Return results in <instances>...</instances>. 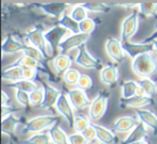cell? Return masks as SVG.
Returning a JSON list of instances; mask_svg holds the SVG:
<instances>
[{"mask_svg":"<svg viewBox=\"0 0 157 144\" xmlns=\"http://www.w3.org/2000/svg\"><path fill=\"white\" fill-rule=\"evenodd\" d=\"M131 69L142 79H150L157 71V53H147L132 59Z\"/></svg>","mask_w":157,"mask_h":144,"instance_id":"1","label":"cell"},{"mask_svg":"<svg viewBox=\"0 0 157 144\" xmlns=\"http://www.w3.org/2000/svg\"><path fill=\"white\" fill-rule=\"evenodd\" d=\"M25 38H26V40L29 42V45L36 47L44 55L46 60L52 59L53 57H54L55 50L48 43L45 37H44L43 30H42L40 27L33 28V30L28 31V32L25 35Z\"/></svg>","mask_w":157,"mask_h":144,"instance_id":"2","label":"cell"},{"mask_svg":"<svg viewBox=\"0 0 157 144\" xmlns=\"http://www.w3.org/2000/svg\"><path fill=\"white\" fill-rule=\"evenodd\" d=\"M59 118L55 115H41L33 117L29 119L25 124L24 128L22 130V133H40L43 132L44 130L48 129L50 130L54 125L58 124Z\"/></svg>","mask_w":157,"mask_h":144,"instance_id":"3","label":"cell"},{"mask_svg":"<svg viewBox=\"0 0 157 144\" xmlns=\"http://www.w3.org/2000/svg\"><path fill=\"white\" fill-rule=\"evenodd\" d=\"M109 97V93L105 90L98 92L97 96L95 97V99L92 101L90 108H88V117H90V122L96 123L103 117L108 108Z\"/></svg>","mask_w":157,"mask_h":144,"instance_id":"4","label":"cell"},{"mask_svg":"<svg viewBox=\"0 0 157 144\" xmlns=\"http://www.w3.org/2000/svg\"><path fill=\"white\" fill-rule=\"evenodd\" d=\"M75 63L78 66L85 69H95V70H102L103 66L101 63V60L97 57H94L88 52L86 44L80 46L78 48V54L74 59Z\"/></svg>","mask_w":157,"mask_h":144,"instance_id":"5","label":"cell"},{"mask_svg":"<svg viewBox=\"0 0 157 144\" xmlns=\"http://www.w3.org/2000/svg\"><path fill=\"white\" fill-rule=\"evenodd\" d=\"M139 22H140V15L138 10H135L130 15L124 18L122 23V30H121V42L130 41V39L136 35L139 28Z\"/></svg>","mask_w":157,"mask_h":144,"instance_id":"6","label":"cell"},{"mask_svg":"<svg viewBox=\"0 0 157 144\" xmlns=\"http://www.w3.org/2000/svg\"><path fill=\"white\" fill-rule=\"evenodd\" d=\"M55 108H56L57 112H58L59 114H61L63 117L68 122L69 128L73 129L74 119H75L74 109H73V107H72L71 103H70L69 98H68V95L66 94V93L61 92V95H60V97H59Z\"/></svg>","mask_w":157,"mask_h":144,"instance_id":"7","label":"cell"},{"mask_svg":"<svg viewBox=\"0 0 157 144\" xmlns=\"http://www.w3.org/2000/svg\"><path fill=\"white\" fill-rule=\"evenodd\" d=\"M90 36L85 35V33H76V35H69L65 40L59 43L58 50L60 54H66L68 51L72 50V48H78L80 46L86 44V42L90 40Z\"/></svg>","mask_w":157,"mask_h":144,"instance_id":"8","label":"cell"},{"mask_svg":"<svg viewBox=\"0 0 157 144\" xmlns=\"http://www.w3.org/2000/svg\"><path fill=\"white\" fill-rule=\"evenodd\" d=\"M122 44H123V48H124L125 53L128 54V56L131 57L132 59L137 58L138 56H141V55H143V54L156 52L153 43H145V42L135 43V42L128 41Z\"/></svg>","mask_w":157,"mask_h":144,"instance_id":"9","label":"cell"},{"mask_svg":"<svg viewBox=\"0 0 157 144\" xmlns=\"http://www.w3.org/2000/svg\"><path fill=\"white\" fill-rule=\"evenodd\" d=\"M70 103L72 104L74 110H83L85 108H90L92 101L87 97L86 93L80 88H72L67 93Z\"/></svg>","mask_w":157,"mask_h":144,"instance_id":"10","label":"cell"},{"mask_svg":"<svg viewBox=\"0 0 157 144\" xmlns=\"http://www.w3.org/2000/svg\"><path fill=\"white\" fill-rule=\"evenodd\" d=\"M105 48L109 57L115 63H122L125 58V51L123 44L115 38H109L105 41Z\"/></svg>","mask_w":157,"mask_h":144,"instance_id":"11","label":"cell"},{"mask_svg":"<svg viewBox=\"0 0 157 144\" xmlns=\"http://www.w3.org/2000/svg\"><path fill=\"white\" fill-rule=\"evenodd\" d=\"M42 87L44 89V100L41 108L44 110H50L56 105L57 101L61 95V92L55 88L54 86H51L50 84L45 83V82H42Z\"/></svg>","mask_w":157,"mask_h":144,"instance_id":"12","label":"cell"},{"mask_svg":"<svg viewBox=\"0 0 157 144\" xmlns=\"http://www.w3.org/2000/svg\"><path fill=\"white\" fill-rule=\"evenodd\" d=\"M120 103L122 108H135V109L139 110L152 105L153 103H155V99L151 96L144 95V96H135L129 99L121 98Z\"/></svg>","mask_w":157,"mask_h":144,"instance_id":"13","label":"cell"},{"mask_svg":"<svg viewBox=\"0 0 157 144\" xmlns=\"http://www.w3.org/2000/svg\"><path fill=\"white\" fill-rule=\"evenodd\" d=\"M68 33H69V31L57 25V26L53 27L52 29L48 30L46 32H44V37H45L48 43L54 50H56V48H58L59 43L68 37Z\"/></svg>","mask_w":157,"mask_h":144,"instance_id":"14","label":"cell"},{"mask_svg":"<svg viewBox=\"0 0 157 144\" xmlns=\"http://www.w3.org/2000/svg\"><path fill=\"white\" fill-rule=\"evenodd\" d=\"M140 122L133 116H122L117 118L113 124V131L117 133L131 132Z\"/></svg>","mask_w":157,"mask_h":144,"instance_id":"15","label":"cell"},{"mask_svg":"<svg viewBox=\"0 0 157 144\" xmlns=\"http://www.w3.org/2000/svg\"><path fill=\"white\" fill-rule=\"evenodd\" d=\"M118 78L120 74H118V68L116 66L112 63H107L103 66L102 70L100 71V79L102 83L112 86L118 81Z\"/></svg>","mask_w":157,"mask_h":144,"instance_id":"16","label":"cell"},{"mask_svg":"<svg viewBox=\"0 0 157 144\" xmlns=\"http://www.w3.org/2000/svg\"><path fill=\"white\" fill-rule=\"evenodd\" d=\"M136 113L140 123H142L146 128L152 129L153 132L157 135V116L152 111L146 109H139L136 111Z\"/></svg>","mask_w":157,"mask_h":144,"instance_id":"17","label":"cell"},{"mask_svg":"<svg viewBox=\"0 0 157 144\" xmlns=\"http://www.w3.org/2000/svg\"><path fill=\"white\" fill-rule=\"evenodd\" d=\"M94 128L96 130L97 135V140L98 142H100L101 144H116L118 141L117 137L115 135L114 131L108 129L107 127L100 126V125L93 124Z\"/></svg>","mask_w":157,"mask_h":144,"instance_id":"18","label":"cell"},{"mask_svg":"<svg viewBox=\"0 0 157 144\" xmlns=\"http://www.w3.org/2000/svg\"><path fill=\"white\" fill-rule=\"evenodd\" d=\"M27 44L22 43L18 40L14 39L13 36H8L2 42L1 50L3 54H15L17 52H24Z\"/></svg>","mask_w":157,"mask_h":144,"instance_id":"19","label":"cell"},{"mask_svg":"<svg viewBox=\"0 0 157 144\" xmlns=\"http://www.w3.org/2000/svg\"><path fill=\"white\" fill-rule=\"evenodd\" d=\"M39 7L44 13L48 14L53 17H59L63 15V12L70 7L67 3H43V5H36Z\"/></svg>","mask_w":157,"mask_h":144,"instance_id":"20","label":"cell"},{"mask_svg":"<svg viewBox=\"0 0 157 144\" xmlns=\"http://www.w3.org/2000/svg\"><path fill=\"white\" fill-rule=\"evenodd\" d=\"M72 65V59L69 55L60 54L59 53L54 59H53V67L56 71L57 75L65 74L66 72L70 69Z\"/></svg>","mask_w":157,"mask_h":144,"instance_id":"21","label":"cell"},{"mask_svg":"<svg viewBox=\"0 0 157 144\" xmlns=\"http://www.w3.org/2000/svg\"><path fill=\"white\" fill-rule=\"evenodd\" d=\"M144 92L139 86V83L135 81H126L122 84V98L129 99L135 96H144Z\"/></svg>","mask_w":157,"mask_h":144,"instance_id":"22","label":"cell"},{"mask_svg":"<svg viewBox=\"0 0 157 144\" xmlns=\"http://www.w3.org/2000/svg\"><path fill=\"white\" fill-rule=\"evenodd\" d=\"M147 135V129L144 126L142 123H140L128 135V137L124 140L123 142H121L120 144H132L136 142H139L141 140H144V138Z\"/></svg>","mask_w":157,"mask_h":144,"instance_id":"23","label":"cell"},{"mask_svg":"<svg viewBox=\"0 0 157 144\" xmlns=\"http://www.w3.org/2000/svg\"><path fill=\"white\" fill-rule=\"evenodd\" d=\"M2 79L5 81H10L11 83L23 80V68L16 66H9L2 70Z\"/></svg>","mask_w":157,"mask_h":144,"instance_id":"24","label":"cell"},{"mask_svg":"<svg viewBox=\"0 0 157 144\" xmlns=\"http://www.w3.org/2000/svg\"><path fill=\"white\" fill-rule=\"evenodd\" d=\"M57 25L63 28H65L66 30L69 31L71 35H76L80 33V23L75 22L73 18L68 14H63L60 18L58 20Z\"/></svg>","mask_w":157,"mask_h":144,"instance_id":"25","label":"cell"},{"mask_svg":"<svg viewBox=\"0 0 157 144\" xmlns=\"http://www.w3.org/2000/svg\"><path fill=\"white\" fill-rule=\"evenodd\" d=\"M48 135H50L51 140L54 144H70L69 137L57 124L54 125L48 130Z\"/></svg>","mask_w":157,"mask_h":144,"instance_id":"26","label":"cell"},{"mask_svg":"<svg viewBox=\"0 0 157 144\" xmlns=\"http://www.w3.org/2000/svg\"><path fill=\"white\" fill-rule=\"evenodd\" d=\"M22 123L20 117H16L14 114H11L8 117L3 118L1 122V129H2V133H7V135H13L16 130V127Z\"/></svg>","mask_w":157,"mask_h":144,"instance_id":"27","label":"cell"},{"mask_svg":"<svg viewBox=\"0 0 157 144\" xmlns=\"http://www.w3.org/2000/svg\"><path fill=\"white\" fill-rule=\"evenodd\" d=\"M12 66H16V67H22V68H33V69H46V66L44 63H40V61L36 60V59L31 58L29 56H25L23 55L22 57L14 61Z\"/></svg>","mask_w":157,"mask_h":144,"instance_id":"28","label":"cell"},{"mask_svg":"<svg viewBox=\"0 0 157 144\" xmlns=\"http://www.w3.org/2000/svg\"><path fill=\"white\" fill-rule=\"evenodd\" d=\"M52 140L48 133L46 132H40L35 133L31 137L27 138V139L23 140V144H51Z\"/></svg>","mask_w":157,"mask_h":144,"instance_id":"29","label":"cell"},{"mask_svg":"<svg viewBox=\"0 0 157 144\" xmlns=\"http://www.w3.org/2000/svg\"><path fill=\"white\" fill-rule=\"evenodd\" d=\"M12 88H15L18 90H23V92H26L28 94H31L36 88L39 85H37L35 81H28V80H21V81L16 82V83H11L10 84Z\"/></svg>","mask_w":157,"mask_h":144,"instance_id":"30","label":"cell"},{"mask_svg":"<svg viewBox=\"0 0 157 144\" xmlns=\"http://www.w3.org/2000/svg\"><path fill=\"white\" fill-rule=\"evenodd\" d=\"M90 117H86L84 115H78L75 116L73 124V129L75 130V132L82 133L83 131H85L88 127L90 126Z\"/></svg>","mask_w":157,"mask_h":144,"instance_id":"31","label":"cell"},{"mask_svg":"<svg viewBox=\"0 0 157 144\" xmlns=\"http://www.w3.org/2000/svg\"><path fill=\"white\" fill-rule=\"evenodd\" d=\"M69 15L78 23H81V22H83L84 20L88 18L87 17V11H86V9L82 5L74 6V7L72 8V10H71V12H70Z\"/></svg>","mask_w":157,"mask_h":144,"instance_id":"32","label":"cell"},{"mask_svg":"<svg viewBox=\"0 0 157 144\" xmlns=\"http://www.w3.org/2000/svg\"><path fill=\"white\" fill-rule=\"evenodd\" d=\"M139 86L142 88V90L146 96L152 97L153 95L157 94V85L151 79H142L139 82Z\"/></svg>","mask_w":157,"mask_h":144,"instance_id":"33","label":"cell"},{"mask_svg":"<svg viewBox=\"0 0 157 144\" xmlns=\"http://www.w3.org/2000/svg\"><path fill=\"white\" fill-rule=\"evenodd\" d=\"M30 96V104L33 107H41L44 100V89L42 86H38L31 94Z\"/></svg>","mask_w":157,"mask_h":144,"instance_id":"34","label":"cell"},{"mask_svg":"<svg viewBox=\"0 0 157 144\" xmlns=\"http://www.w3.org/2000/svg\"><path fill=\"white\" fill-rule=\"evenodd\" d=\"M84 8L86 11L95 12V13H108L110 11V6L105 5V3H83Z\"/></svg>","mask_w":157,"mask_h":144,"instance_id":"35","label":"cell"},{"mask_svg":"<svg viewBox=\"0 0 157 144\" xmlns=\"http://www.w3.org/2000/svg\"><path fill=\"white\" fill-rule=\"evenodd\" d=\"M23 54H24L25 56L31 57V58L36 59V60L40 61V63H44V61H46V58L44 57V55L42 54L39 50H37V48L33 47V46H31V45H28V44H27L26 48L24 50Z\"/></svg>","mask_w":157,"mask_h":144,"instance_id":"36","label":"cell"},{"mask_svg":"<svg viewBox=\"0 0 157 144\" xmlns=\"http://www.w3.org/2000/svg\"><path fill=\"white\" fill-rule=\"evenodd\" d=\"M80 77H81L80 71H78L76 69H73V68H70L63 74V80H65V82L68 85H76L78 80H80Z\"/></svg>","mask_w":157,"mask_h":144,"instance_id":"37","label":"cell"},{"mask_svg":"<svg viewBox=\"0 0 157 144\" xmlns=\"http://www.w3.org/2000/svg\"><path fill=\"white\" fill-rule=\"evenodd\" d=\"M139 11L146 16L157 17V3H139Z\"/></svg>","mask_w":157,"mask_h":144,"instance_id":"38","label":"cell"},{"mask_svg":"<svg viewBox=\"0 0 157 144\" xmlns=\"http://www.w3.org/2000/svg\"><path fill=\"white\" fill-rule=\"evenodd\" d=\"M97 24L95 22V20L93 18H86L83 22L80 23V32L85 33V35H90L95 30Z\"/></svg>","mask_w":157,"mask_h":144,"instance_id":"39","label":"cell"},{"mask_svg":"<svg viewBox=\"0 0 157 144\" xmlns=\"http://www.w3.org/2000/svg\"><path fill=\"white\" fill-rule=\"evenodd\" d=\"M76 86H78V88L84 90V92L90 89L93 87V79L87 74H81Z\"/></svg>","mask_w":157,"mask_h":144,"instance_id":"40","label":"cell"},{"mask_svg":"<svg viewBox=\"0 0 157 144\" xmlns=\"http://www.w3.org/2000/svg\"><path fill=\"white\" fill-rule=\"evenodd\" d=\"M15 98L17 100L18 103H21L24 107L28 108L30 105V96H29L28 93L23 92V90H15Z\"/></svg>","mask_w":157,"mask_h":144,"instance_id":"41","label":"cell"},{"mask_svg":"<svg viewBox=\"0 0 157 144\" xmlns=\"http://www.w3.org/2000/svg\"><path fill=\"white\" fill-rule=\"evenodd\" d=\"M69 143L70 144H90V142L84 138L82 133H73L69 135Z\"/></svg>","mask_w":157,"mask_h":144,"instance_id":"42","label":"cell"},{"mask_svg":"<svg viewBox=\"0 0 157 144\" xmlns=\"http://www.w3.org/2000/svg\"><path fill=\"white\" fill-rule=\"evenodd\" d=\"M38 70L33 68H23V80H28V81H35L37 78Z\"/></svg>","mask_w":157,"mask_h":144,"instance_id":"43","label":"cell"},{"mask_svg":"<svg viewBox=\"0 0 157 144\" xmlns=\"http://www.w3.org/2000/svg\"><path fill=\"white\" fill-rule=\"evenodd\" d=\"M82 135H83L84 138H85L88 142H90V143H92V142H94L95 139H97L96 130H95L94 125H93V124L90 125V126L88 127L85 131H83V132H82Z\"/></svg>","mask_w":157,"mask_h":144,"instance_id":"44","label":"cell"},{"mask_svg":"<svg viewBox=\"0 0 157 144\" xmlns=\"http://www.w3.org/2000/svg\"><path fill=\"white\" fill-rule=\"evenodd\" d=\"M15 111H16L15 108H12V107H10V105H2V113H1V118L3 119V118L8 117L9 115L13 114Z\"/></svg>","mask_w":157,"mask_h":144,"instance_id":"45","label":"cell"},{"mask_svg":"<svg viewBox=\"0 0 157 144\" xmlns=\"http://www.w3.org/2000/svg\"><path fill=\"white\" fill-rule=\"evenodd\" d=\"M10 97L9 95H7V93L5 90L1 92V104L2 105H10Z\"/></svg>","mask_w":157,"mask_h":144,"instance_id":"46","label":"cell"},{"mask_svg":"<svg viewBox=\"0 0 157 144\" xmlns=\"http://www.w3.org/2000/svg\"><path fill=\"white\" fill-rule=\"evenodd\" d=\"M155 40H157V30L154 31V32H153L148 38H146L143 42H145V43H152V42L155 41Z\"/></svg>","mask_w":157,"mask_h":144,"instance_id":"47","label":"cell"},{"mask_svg":"<svg viewBox=\"0 0 157 144\" xmlns=\"http://www.w3.org/2000/svg\"><path fill=\"white\" fill-rule=\"evenodd\" d=\"M117 6L126 7V8H138L139 7V3H118Z\"/></svg>","mask_w":157,"mask_h":144,"instance_id":"48","label":"cell"},{"mask_svg":"<svg viewBox=\"0 0 157 144\" xmlns=\"http://www.w3.org/2000/svg\"><path fill=\"white\" fill-rule=\"evenodd\" d=\"M132 144H150L147 141H146L145 139L144 140H141V141H139V142H136V143H132Z\"/></svg>","mask_w":157,"mask_h":144,"instance_id":"49","label":"cell"},{"mask_svg":"<svg viewBox=\"0 0 157 144\" xmlns=\"http://www.w3.org/2000/svg\"><path fill=\"white\" fill-rule=\"evenodd\" d=\"M153 44H154V47H155V51H156V53H157V40H155V41H153L152 42Z\"/></svg>","mask_w":157,"mask_h":144,"instance_id":"50","label":"cell"},{"mask_svg":"<svg viewBox=\"0 0 157 144\" xmlns=\"http://www.w3.org/2000/svg\"><path fill=\"white\" fill-rule=\"evenodd\" d=\"M90 144H101L100 142H97V141H94V142H92Z\"/></svg>","mask_w":157,"mask_h":144,"instance_id":"51","label":"cell"}]
</instances>
